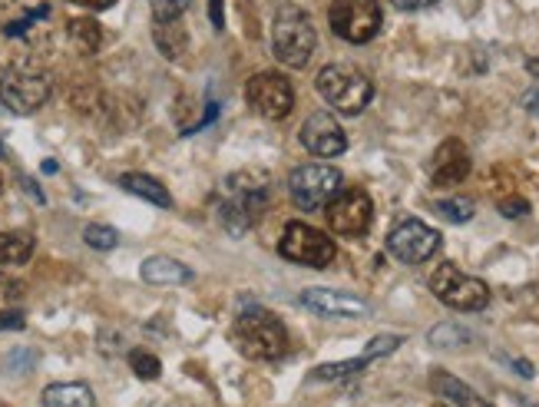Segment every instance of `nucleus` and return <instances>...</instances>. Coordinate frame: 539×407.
I'll return each instance as SVG.
<instances>
[{"instance_id":"obj_1","label":"nucleus","mask_w":539,"mask_h":407,"mask_svg":"<svg viewBox=\"0 0 539 407\" xmlns=\"http://www.w3.org/2000/svg\"><path fill=\"white\" fill-rule=\"evenodd\" d=\"M268 206V176L265 173H235L222 182L219 222L232 235H245Z\"/></svg>"},{"instance_id":"obj_2","label":"nucleus","mask_w":539,"mask_h":407,"mask_svg":"<svg viewBox=\"0 0 539 407\" xmlns=\"http://www.w3.org/2000/svg\"><path fill=\"white\" fill-rule=\"evenodd\" d=\"M318 50V34L311 17L295 4H282L272 20V53L282 67L305 70Z\"/></svg>"},{"instance_id":"obj_3","label":"nucleus","mask_w":539,"mask_h":407,"mask_svg":"<svg viewBox=\"0 0 539 407\" xmlns=\"http://www.w3.org/2000/svg\"><path fill=\"white\" fill-rule=\"evenodd\" d=\"M232 341L245 358L255 361H278L288 351L285 325L262 305H249L245 312H239L232 325Z\"/></svg>"},{"instance_id":"obj_4","label":"nucleus","mask_w":539,"mask_h":407,"mask_svg":"<svg viewBox=\"0 0 539 407\" xmlns=\"http://www.w3.org/2000/svg\"><path fill=\"white\" fill-rule=\"evenodd\" d=\"M315 87L321 100L334 106V113L341 116H358L374 100V83L368 80V73H361L351 63H328V67H321Z\"/></svg>"},{"instance_id":"obj_5","label":"nucleus","mask_w":539,"mask_h":407,"mask_svg":"<svg viewBox=\"0 0 539 407\" xmlns=\"http://www.w3.org/2000/svg\"><path fill=\"white\" fill-rule=\"evenodd\" d=\"M344 189L341 169L325 166V163H308L298 166L295 173L288 176V196L301 212H318L325 209L328 202Z\"/></svg>"},{"instance_id":"obj_6","label":"nucleus","mask_w":539,"mask_h":407,"mask_svg":"<svg viewBox=\"0 0 539 407\" xmlns=\"http://www.w3.org/2000/svg\"><path fill=\"white\" fill-rule=\"evenodd\" d=\"M430 292H434L447 308H454V312H483V308L490 305L487 282L460 272L457 265H450V262L434 269V275H430Z\"/></svg>"},{"instance_id":"obj_7","label":"nucleus","mask_w":539,"mask_h":407,"mask_svg":"<svg viewBox=\"0 0 539 407\" xmlns=\"http://www.w3.org/2000/svg\"><path fill=\"white\" fill-rule=\"evenodd\" d=\"M278 252H282V259L305 265V269H328L338 255L334 239H328L321 229L305 226V222H288L282 239H278Z\"/></svg>"},{"instance_id":"obj_8","label":"nucleus","mask_w":539,"mask_h":407,"mask_svg":"<svg viewBox=\"0 0 539 407\" xmlns=\"http://www.w3.org/2000/svg\"><path fill=\"white\" fill-rule=\"evenodd\" d=\"M331 30L348 44H368L381 30V4L377 0H334L328 10Z\"/></svg>"},{"instance_id":"obj_9","label":"nucleus","mask_w":539,"mask_h":407,"mask_svg":"<svg viewBox=\"0 0 539 407\" xmlns=\"http://www.w3.org/2000/svg\"><path fill=\"white\" fill-rule=\"evenodd\" d=\"M0 96L14 113H34L50 100V77L34 67H7L0 73Z\"/></svg>"},{"instance_id":"obj_10","label":"nucleus","mask_w":539,"mask_h":407,"mask_svg":"<svg viewBox=\"0 0 539 407\" xmlns=\"http://www.w3.org/2000/svg\"><path fill=\"white\" fill-rule=\"evenodd\" d=\"M328 226L334 235H348V239H358L371 229L374 222V202L364 189H341L328 206H325Z\"/></svg>"},{"instance_id":"obj_11","label":"nucleus","mask_w":539,"mask_h":407,"mask_svg":"<svg viewBox=\"0 0 539 407\" xmlns=\"http://www.w3.org/2000/svg\"><path fill=\"white\" fill-rule=\"evenodd\" d=\"M245 96H249L252 110L272 123L285 120V116L295 110V90H291V83L275 70L255 73L249 80V87H245Z\"/></svg>"},{"instance_id":"obj_12","label":"nucleus","mask_w":539,"mask_h":407,"mask_svg":"<svg viewBox=\"0 0 539 407\" xmlns=\"http://www.w3.org/2000/svg\"><path fill=\"white\" fill-rule=\"evenodd\" d=\"M437 249H440V232L430 229L427 222L420 219H407L387 235V252L404 265H420L434 259Z\"/></svg>"},{"instance_id":"obj_13","label":"nucleus","mask_w":539,"mask_h":407,"mask_svg":"<svg viewBox=\"0 0 539 407\" xmlns=\"http://www.w3.org/2000/svg\"><path fill=\"white\" fill-rule=\"evenodd\" d=\"M308 312H315L321 318H368L371 315V305L364 298L351 295V292H338V288H305L298 298Z\"/></svg>"},{"instance_id":"obj_14","label":"nucleus","mask_w":539,"mask_h":407,"mask_svg":"<svg viewBox=\"0 0 539 407\" xmlns=\"http://www.w3.org/2000/svg\"><path fill=\"white\" fill-rule=\"evenodd\" d=\"M301 146H305L311 156L331 159L348 149V136H344L341 123L334 120L331 113H311L308 120L301 123Z\"/></svg>"},{"instance_id":"obj_15","label":"nucleus","mask_w":539,"mask_h":407,"mask_svg":"<svg viewBox=\"0 0 539 407\" xmlns=\"http://www.w3.org/2000/svg\"><path fill=\"white\" fill-rule=\"evenodd\" d=\"M470 153L467 146L460 143V139H444V143L437 146L434 159H430V179H434V186H457L470 176Z\"/></svg>"},{"instance_id":"obj_16","label":"nucleus","mask_w":539,"mask_h":407,"mask_svg":"<svg viewBox=\"0 0 539 407\" xmlns=\"http://www.w3.org/2000/svg\"><path fill=\"white\" fill-rule=\"evenodd\" d=\"M139 275L149 285H186L192 282V269L182 265L179 259H169V255H149V259L139 265Z\"/></svg>"},{"instance_id":"obj_17","label":"nucleus","mask_w":539,"mask_h":407,"mask_svg":"<svg viewBox=\"0 0 539 407\" xmlns=\"http://www.w3.org/2000/svg\"><path fill=\"white\" fill-rule=\"evenodd\" d=\"M430 388H434L440 398H447L450 404H457V407H490L477 391L467 388L460 378H454V374H447V371L430 374Z\"/></svg>"},{"instance_id":"obj_18","label":"nucleus","mask_w":539,"mask_h":407,"mask_svg":"<svg viewBox=\"0 0 539 407\" xmlns=\"http://www.w3.org/2000/svg\"><path fill=\"white\" fill-rule=\"evenodd\" d=\"M120 186H123L126 192H133V196L146 199L149 206H159V209H169V206H172L169 189H166L159 179L146 176V173H126V176H120Z\"/></svg>"},{"instance_id":"obj_19","label":"nucleus","mask_w":539,"mask_h":407,"mask_svg":"<svg viewBox=\"0 0 539 407\" xmlns=\"http://www.w3.org/2000/svg\"><path fill=\"white\" fill-rule=\"evenodd\" d=\"M43 404L47 407H96V398L86 384L70 381V384H50V388L43 391Z\"/></svg>"},{"instance_id":"obj_20","label":"nucleus","mask_w":539,"mask_h":407,"mask_svg":"<svg viewBox=\"0 0 539 407\" xmlns=\"http://www.w3.org/2000/svg\"><path fill=\"white\" fill-rule=\"evenodd\" d=\"M153 40L159 53L166 60H182V53L189 50V34L179 20H169V24H153Z\"/></svg>"},{"instance_id":"obj_21","label":"nucleus","mask_w":539,"mask_h":407,"mask_svg":"<svg viewBox=\"0 0 539 407\" xmlns=\"http://www.w3.org/2000/svg\"><path fill=\"white\" fill-rule=\"evenodd\" d=\"M67 37H70L73 50L83 53V57H93V53L100 50V44H103L100 24H96V20H90V17H77V20H70Z\"/></svg>"},{"instance_id":"obj_22","label":"nucleus","mask_w":539,"mask_h":407,"mask_svg":"<svg viewBox=\"0 0 539 407\" xmlns=\"http://www.w3.org/2000/svg\"><path fill=\"white\" fill-rule=\"evenodd\" d=\"M34 255V239L27 232H0V265H24Z\"/></svg>"},{"instance_id":"obj_23","label":"nucleus","mask_w":539,"mask_h":407,"mask_svg":"<svg viewBox=\"0 0 539 407\" xmlns=\"http://www.w3.org/2000/svg\"><path fill=\"white\" fill-rule=\"evenodd\" d=\"M368 358H348V361H331V364H321V368H315V374L311 378L315 381H341V378H351V374H358L368 368Z\"/></svg>"},{"instance_id":"obj_24","label":"nucleus","mask_w":539,"mask_h":407,"mask_svg":"<svg viewBox=\"0 0 539 407\" xmlns=\"http://www.w3.org/2000/svg\"><path fill=\"white\" fill-rule=\"evenodd\" d=\"M470 338H473L470 331L460 325H437L430 331V345L434 348H460V345H467Z\"/></svg>"},{"instance_id":"obj_25","label":"nucleus","mask_w":539,"mask_h":407,"mask_svg":"<svg viewBox=\"0 0 539 407\" xmlns=\"http://www.w3.org/2000/svg\"><path fill=\"white\" fill-rule=\"evenodd\" d=\"M440 216H444L447 222H470L473 219V212H477V206H473L470 199H460V196H454V199H440L437 206H434Z\"/></svg>"},{"instance_id":"obj_26","label":"nucleus","mask_w":539,"mask_h":407,"mask_svg":"<svg viewBox=\"0 0 539 407\" xmlns=\"http://www.w3.org/2000/svg\"><path fill=\"white\" fill-rule=\"evenodd\" d=\"M129 368H133L136 378H143V381H156L159 374H163V364H159V358L149 355V351H143V348L129 351Z\"/></svg>"},{"instance_id":"obj_27","label":"nucleus","mask_w":539,"mask_h":407,"mask_svg":"<svg viewBox=\"0 0 539 407\" xmlns=\"http://www.w3.org/2000/svg\"><path fill=\"white\" fill-rule=\"evenodd\" d=\"M83 239H86V245H90V249H96V252H110V249H116V245H120V232H116L113 226H86Z\"/></svg>"},{"instance_id":"obj_28","label":"nucleus","mask_w":539,"mask_h":407,"mask_svg":"<svg viewBox=\"0 0 539 407\" xmlns=\"http://www.w3.org/2000/svg\"><path fill=\"white\" fill-rule=\"evenodd\" d=\"M149 10H153V24H169L186 14L189 0H149Z\"/></svg>"},{"instance_id":"obj_29","label":"nucleus","mask_w":539,"mask_h":407,"mask_svg":"<svg viewBox=\"0 0 539 407\" xmlns=\"http://www.w3.org/2000/svg\"><path fill=\"white\" fill-rule=\"evenodd\" d=\"M404 345V338L401 335H377L368 348H364V355L361 358H368V361H377V358H387V355H394L397 348Z\"/></svg>"},{"instance_id":"obj_30","label":"nucleus","mask_w":539,"mask_h":407,"mask_svg":"<svg viewBox=\"0 0 539 407\" xmlns=\"http://www.w3.org/2000/svg\"><path fill=\"white\" fill-rule=\"evenodd\" d=\"M500 212L506 219H520L530 212V202H526L523 196H506V199H500Z\"/></svg>"},{"instance_id":"obj_31","label":"nucleus","mask_w":539,"mask_h":407,"mask_svg":"<svg viewBox=\"0 0 539 407\" xmlns=\"http://www.w3.org/2000/svg\"><path fill=\"white\" fill-rule=\"evenodd\" d=\"M24 312H0V331H17L24 328Z\"/></svg>"},{"instance_id":"obj_32","label":"nucleus","mask_w":539,"mask_h":407,"mask_svg":"<svg viewBox=\"0 0 539 407\" xmlns=\"http://www.w3.org/2000/svg\"><path fill=\"white\" fill-rule=\"evenodd\" d=\"M209 14H212V24H215V30H225V17H222V0H209Z\"/></svg>"},{"instance_id":"obj_33","label":"nucleus","mask_w":539,"mask_h":407,"mask_svg":"<svg viewBox=\"0 0 539 407\" xmlns=\"http://www.w3.org/2000/svg\"><path fill=\"white\" fill-rule=\"evenodd\" d=\"M430 4H437V0H394L397 10H424Z\"/></svg>"},{"instance_id":"obj_34","label":"nucleus","mask_w":539,"mask_h":407,"mask_svg":"<svg viewBox=\"0 0 539 407\" xmlns=\"http://www.w3.org/2000/svg\"><path fill=\"white\" fill-rule=\"evenodd\" d=\"M70 4L86 7V10H106V7H113V0H70Z\"/></svg>"},{"instance_id":"obj_35","label":"nucleus","mask_w":539,"mask_h":407,"mask_svg":"<svg viewBox=\"0 0 539 407\" xmlns=\"http://www.w3.org/2000/svg\"><path fill=\"white\" fill-rule=\"evenodd\" d=\"M513 368H516V374H523V378H533V364L530 361H513Z\"/></svg>"},{"instance_id":"obj_36","label":"nucleus","mask_w":539,"mask_h":407,"mask_svg":"<svg viewBox=\"0 0 539 407\" xmlns=\"http://www.w3.org/2000/svg\"><path fill=\"white\" fill-rule=\"evenodd\" d=\"M24 189H27L30 196H34L37 202H43V192H40V189H37V186H34V182H30V179H24Z\"/></svg>"},{"instance_id":"obj_37","label":"nucleus","mask_w":539,"mask_h":407,"mask_svg":"<svg viewBox=\"0 0 539 407\" xmlns=\"http://www.w3.org/2000/svg\"><path fill=\"white\" fill-rule=\"evenodd\" d=\"M526 70H530V77H539V57H533L530 63H526Z\"/></svg>"},{"instance_id":"obj_38","label":"nucleus","mask_w":539,"mask_h":407,"mask_svg":"<svg viewBox=\"0 0 539 407\" xmlns=\"http://www.w3.org/2000/svg\"><path fill=\"white\" fill-rule=\"evenodd\" d=\"M4 156H7V153H4V146H0V159H4Z\"/></svg>"}]
</instances>
